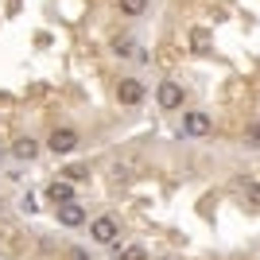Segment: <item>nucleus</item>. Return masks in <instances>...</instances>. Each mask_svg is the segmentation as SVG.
Returning a JSON list of instances; mask_svg holds the SVG:
<instances>
[{
	"mask_svg": "<svg viewBox=\"0 0 260 260\" xmlns=\"http://www.w3.org/2000/svg\"><path fill=\"white\" fill-rule=\"evenodd\" d=\"M0 214H4V202H0Z\"/></svg>",
	"mask_w": 260,
	"mask_h": 260,
	"instance_id": "f3484780",
	"label": "nucleus"
},
{
	"mask_svg": "<svg viewBox=\"0 0 260 260\" xmlns=\"http://www.w3.org/2000/svg\"><path fill=\"white\" fill-rule=\"evenodd\" d=\"M66 183H89V167H82V163H74V167H66L62 171Z\"/></svg>",
	"mask_w": 260,
	"mask_h": 260,
	"instance_id": "ddd939ff",
	"label": "nucleus"
},
{
	"mask_svg": "<svg viewBox=\"0 0 260 260\" xmlns=\"http://www.w3.org/2000/svg\"><path fill=\"white\" fill-rule=\"evenodd\" d=\"M206 43H210L206 31H194V47H198V51H206Z\"/></svg>",
	"mask_w": 260,
	"mask_h": 260,
	"instance_id": "4468645a",
	"label": "nucleus"
},
{
	"mask_svg": "<svg viewBox=\"0 0 260 260\" xmlns=\"http://www.w3.org/2000/svg\"><path fill=\"white\" fill-rule=\"evenodd\" d=\"M117 237H120V221H117L113 214H101V217H93V221H89V241H93V245L113 249V245H117Z\"/></svg>",
	"mask_w": 260,
	"mask_h": 260,
	"instance_id": "f257e3e1",
	"label": "nucleus"
},
{
	"mask_svg": "<svg viewBox=\"0 0 260 260\" xmlns=\"http://www.w3.org/2000/svg\"><path fill=\"white\" fill-rule=\"evenodd\" d=\"M241 198H245V206H249V210H256V214H260V183H245Z\"/></svg>",
	"mask_w": 260,
	"mask_h": 260,
	"instance_id": "9b49d317",
	"label": "nucleus"
},
{
	"mask_svg": "<svg viewBox=\"0 0 260 260\" xmlns=\"http://www.w3.org/2000/svg\"><path fill=\"white\" fill-rule=\"evenodd\" d=\"M113 249H117V256H120V260H152L144 245H124V249H120V245H113Z\"/></svg>",
	"mask_w": 260,
	"mask_h": 260,
	"instance_id": "9d476101",
	"label": "nucleus"
},
{
	"mask_svg": "<svg viewBox=\"0 0 260 260\" xmlns=\"http://www.w3.org/2000/svg\"><path fill=\"white\" fill-rule=\"evenodd\" d=\"M47 148H51L54 155H70L82 148V132L70 128V124H58V128H51V136H47Z\"/></svg>",
	"mask_w": 260,
	"mask_h": 260,
	"instance_id": "f03ea898",
	"label": "nucleus"
},
{
	"mask_svg": "<svg viewBox=\"0 0 260 260\" xmlns=\"http://www.w3.org/2000/svg\"><path fill=\"white\" fill-rule=\"evenodd\" d=\"M210 128H214V120H210V113H198V109L183 113V132H186V136H206Z\"/></svg>",
	"mask_w": 260,
	"mask_h": 260,
	"instance_id": "423d86ee",
	"label": "nucleus"
},
{
	"mask_svg": "<svg viewBox=\"0 0 260 260\" xmlns=\"http://www.w3.org/2000/svg\"><path fill=\"white\" fill-rule=\"evenodd\" d=\"M54 217H58V225L66 229H78V225H86V206L82 202H66V206H54Z\"/></svg>",
	"mask_w": 260,
	"mask_h": 260,
	"instance_id": "20e7f679",
	"label": "nucleus"
},
{
	"mask_svg": "<svg viewBox=\"0 0 260 260\" xmlns=\"http://www.w3.org/2000/svg\"><path fill=\"white\" fill-rule=\"evenodd\" d=\"M70 260H89V252L86 249H70Z\"/></svg>",
	"mask_w": 260,
	"mask_h": 260,
	"instance_id": "2eb2a0df",
	"label": "nucleus"
},
{
	"mask_svg": "<svg viewBox=\"0 0 260 260\" xmlns=\"http://www.w3.org/2000/svg\"><path fill=\"white\" fill-rule=\"evenodd\" d=\"M249 140H260V128H249Z\"/></svg>",
	"mask_w": 260,
	"mask_h": 260,
	"instance_id": "dca6fc26",
	"label": "nucleus"
},
{
	"mask_svg": "<svg viewBox=\"0 0 260 260\" xmlns=\"http://www.w3.org/2000/svg\"><path fill=\"white\" fill-rule=\"evenodd\" d=\"M159 260H171V256H159Z\"/></svg>",
	"mask_w": 260,
	"mask_h": 260,
	"instance_id": "a211bd4d",
	"label": "nucleus"
},
{
	"mask_svg": "<svg viewBox=\"0 0 260 260\" xmlns=\"http://www.w3.org/2000/svg\"><path fill=\"white\" fill-rule=\"evenodd\" d=\"M12 155H16V159H27V163H31L35 155H39V140H31V136H20V140L12 144Z\"/></svg>",
	"mask_w": 260,
	"mask_h": 260,
	"instance_id": "6e6552de",
	"label": "nucleus"
},
{
	"mask_svg": "<svg viewBox=\"0 0 260 260\" xmlns=\"http://www.w3.org/2000/svg\"><path fill=\"white\" fill-rule=\"evenodd\" d=\"M47 198H51L54 206H66V202H74V183H66V179H54L47 186Z\"/></svg>",
	"mask_w": 260,
	"mask_h": 260,
	"instance_id": "0eeeda50",
	"label": "nucleus"
},
{
	"mask_svg": "<svg viewBox=\"0 0 260 260\" xmlns=\"http://www.w3.org/2000/svg\"><path fill=\"white\" fill-rule=\"evenodd\" d=\"M155 101H159V109H167V113L183 109V86H179V82H159V89H155Z\"/></svg>",
	"mask_w": 260,
	"mask_h": 260,
	"instance_id": "39448f33",
	"label": "nucleus"
},
{
	"mask_svg": "<svg viewBox=\"0 0 260 260\" xmlns=\"http://www.w3.org/2000/svg\"><path fill=\"white\" fill-rule=\"evenodd\" d=\"M117 8L124 12V16H144V12H148V0H117Z\"/></svg>",
	"mask_w": 260,
	"mask_h": 260,
	"instance_id": "f8f14e48",
	"label": "nucleus"
},
{
	"mask_svg": "<svg viewBox=\"0 0 260 260\" xmlns=\"http://www.w3.org/2000/svg\"><path fill=\"white\" fill-rule=\"evenodd\" d=\"M144 93H148V89H144L140 78H120V82H117V101H120V105H140Z\"/></svg>",
	"mask_w": 260,
	"mask_h": 260,
	"instance_id": "7ed1b4c3",
	"label": "nucleus"
},
{
	"mask_svg": "<svg viewBox=\"0 0 260 260\" xmlns=\"http://www.w3.org/2000/svg\"><path fill=\"white\" fill-rule=\"evenodd\" d=\"M113 51H117L120 58H132V54L140 51V43H136L132 35H117V39H113Z\"/></svg>",
	"mask_w": 260,
	"mask_h": 260,
	"instance_id": "1a4fd4ad",
	"label": "nucleus"
}]
</instances>
